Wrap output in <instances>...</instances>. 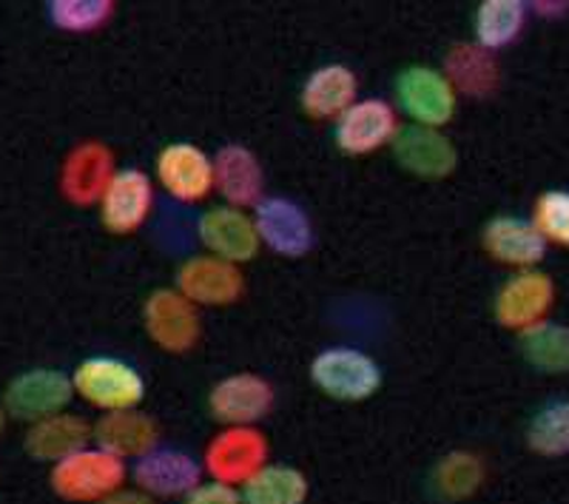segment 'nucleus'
<instances>
[{
	"instance_id": "a878e982",
	"label": "nucleus",
	"mask_w": 569,
	"mask_h": 504,
	"mask_svg": "<svg viewBox=\"0 0 569 504\" xmlns=\"http://www.w3.org/2000/svg\"><path fill=\"white\" fill-rule=\"evenodd\" d=\"M311 493V482L299 467L271 465L268 462L257 476L242 485V504H305Z\"/></svg>"
},
{
	"instance_id": "4be33fe9",
	"label": "nucleus",
	"mask_w": 569,
	"mask_h": 504,
	"mask_svg": "<svg viewBox=\"0 0 569 504\" xmlns=\"http://www.w3.org/2000/svg\"><path fill=\"white\" fill-rule=\"evenodd\" d=\"M356 95H359L356 71L345 63H325L305 80L302 91H299V106L311 120L337 123L339 117L359 100Z\"/></svg>"
},
{
	"instance_id": "39448f33",
	"label": "nucleus",
	"mask_w": 569,
	"mask_h": 504,
	"mask_svg": "<svg viewBox=\"0 0 569 504\" xmlns=\"http://www.w3.org/2000/svg\"><path fill=\"white\" fill-rule=\"evenodd\" d=\"M268 453H271V445L259 427H226L208 442L202 453V467L211 482L242 487L248 478L257 476L268 465Z\"/></svg>"
},
{
	"instance_id": "423d86ee",
	"label": "nucleus",
	"mask_w": 569,
	"mask_h": 504,
	"mask_svg": "<svg viewBox=\"0 0 569 504\" xmlns=\"http://www.w3.org/2000/svg\"><path fill=\"white\" fill-rule=\"evenodd\" d=\"M142 328L151 343L166 354H188L202 336V317L177 288H157L142 303Z\"/></svg>"
},
{
	"instance_id": "2f4dec72",
	"label": "nucleus",
	"mask_w": 569,
	"mask_h": 504,
	"mask_svg": "<svg viewBox=\"0 0 569 504\" xmlns=\"http://www.w3.org/2000/svg\"><path fill=\"white\" fill-rule=\"evenodd\" d=\"M180 504H242L237 487L220 485V482H200L188 496L180 498Z\"/></svg>"
},
{
	"instance_id": "aec40b11",
	"label": "nucleus",
	"mask_w": 569,
	"mask_h": 504,
	"mask_svg": "<svg viewBox=\"0 0 569 504\" xmlns=\"http://www.w3.org/2000/svg\"><path fill=\"white\" fill-rule=\"evenodd\" d=\"M91 442L117 459H140L160 442V425L140 407L103 414L91 425Z\"/></svg>"
},
{
	"instance_id": "7c9ffc66",
	"label": "nucleus",
	"mask_w": 569,
	"mask_h": 504,
	"mask_svg": "<svg viewBox=\"0 0 569 504\" xmlns=\"http://www.w3.org/2000/svg\"><path fill=\"white\" fill-rule=\"evenodd\" d=\"M532 226L541 234L543 243L569 248V191H543L532 206Z\"/></svg>"
},
{
	"instance_id": "9d476101",
	"label": "nucleus",
	"mask_w": 569,
	"mask_h": 504,
	"mask_svg": "<svg viewBox=\"0 0 569 504\" xmlns=\"http://www.w3.org/2000/svg\"><path fill=\"white\" fill-rule=\"evenodd\" d=\"M277 405V391L266 376L242 370L220 379L208 391V411L226 427H253Z\"/></svg>"
},
{
	"instance_id": "0eeeda50",
	"label": "nucleus",
	"mask_w": 569,
	"mask_h": 504,
	"mask_svg": "<svg viewBox=\"0 0 569 504\" xmlns=\"http://www.w3.org/2000/svg\"><path fill=\"white\" fill-rule=\"evenodd\" d=\"M114 151L100 140H80L60 162L58 188L66 202L78 208L98 206L114 177Z\"/></svg>"
},
{
	"instance_id": "6e6552de",
	"label": "nucleus",
	"mask_w": 569,
	"mask_h": 504,
	"mask_svg": "<svg viewBox=\"0 0 569 504\" xmlns=\"http://www.w3.org/2000/svg\"><path fill=\"white\" fill-rule=\"evenodd\" d=\"M74 399L71 376L58 368H32L14 376L3 394V411L20 422L46 419V416L63 414Z\"/></svg>"
},
{
	"instance_id": "f3484780",
	"label": "nucleus",
	"mask_w": 569,
	"mask_h": 504,
	"mask_svg": "<svg viewBox=\"0 0 569 504\" xmlns=\"http://www.w3.org/2000/svg\"><path fill=\"white\" fill-rule=\"evenodd\" d=\"M134 485L151 498H182L202 482V465L186 451L154 447L134 462Z\"/></svg>"
},
{
	"instance_id": "412c9836",
	"label": "nucleus",
	"mask_w": 569,
	"mask_h": 504,
	"mask_svg": "<svg viewBox=\"0 0 569 504\" xmlns=\"http://www.w3.org/2000/svg\"><path fill=\"white\" fill-rule=\"evenodd\" d=\"M481 246L496 263L521 268V271H530L547 254V243L536 231V226L530 220H521V217H510V214L492 217L487 223L485 231H481Z\"/></svg>"
},
{
	"instance_id": "5701e85b",
	"label": "nucleus",
	"mask_w": 569,
	"mask_h": 504,
	"mask_svg": "<svg viewBox=\"0 0 569 504\" xmlns=\"http://www.w3.org/2000/svg\"><path fill=\"white\" fill-rule=\"evenodd\" d=\"M91 442V422L78 414H54L29 425L23 436V451L34 462H58L69 459L71 453L83 451Z\"/></svg>"
},
{
	"instance_id": "72a5a7b5",
	"label": "nucleus",
	"mask_w": 569,
	"mask_h": 504,
	"mask_svg": "<svg viewBox=\"0 0 569 504\" xmlns=\"http://www.w3.org/2000/svg\"><path fill=\"white\" fill-rule=\"evenodd\" d=\"M3 427H7V411H3V402H0V434H3Z\"/></svg>"
},
{
	"instance_id": "393cba45",
	"label": "nucleus",
	"mask_w": 569,
	"mask_h": 504,
	"mask_svg": "<svg viewBox=\"0 0 569 504\" xmlns=\"http://www.w3.org/2000/svg\"><path fill=\"white\" fill-rule=\"evenodd\" d=\"M485 476L487 467L481 456L470 451H453L441 456L433 471H430V491L439 502H465L485 485Z\"/></svg>"
},
{
	"instance_id": "9b49d317",
	"label": "nucleus",
	"mask_w": 569,
	"mask_h": 504,
	"mask_svg": "<svg viewBox=\"0 0 569 504\" xmlns=\"http://www.w3.org/2000/svg\"><path fill=\"white\" fill-rule=\"evenodd\" d=\"M399 129V109L393 103L382 98H362L333 123V142L345 155L365 157L390 146Z\"/></svg>"
},
{
	"instance_id": "b1692460",
	"label": "nucleus",
	"mask_w": 569,
	"mask_h": 504,
	"mask_svg": "<svg viewBox=\"0 0 569 504\" xmlns=\"http://www.w3.org/2000/svg\"><path fill=\"white\" fill-rule=\"evenodd\" d=\"M441 75L447 78V83L453 86L456 95H465V98L472 100L490 98V95H496L498 83H501V69H498L496 55L481 49L476 40L450 46V52L445 55Z\"/></svg>"
},
{
	"instance_id": "a211bd4d",
	"label": "nucleus",
	"mask_w": 569,
	"mask_h": 504,
	"mask_svg": "<svg viewBox=\"0 0 569 504\" xmlns=\"http://www.w3.org/2000/svg\"><path fill=\"white\" fill-rule=\"evenodd\" d=\"M390 149L396 162L421 180H445L459 166V151L450 137L441 135V129H425L413 123L401 126Z\"/></svg>"
},
{
	"instance_id": "ddd939ff",
	"label": "nucleus",
	"mask_w": 569,
	"mask_h": 504,
	"mask_svg": "<svg viewBox=\"0 0 569 504\" xmlns=\"http://www.w3.org/2000/svg\"><path fill=\"white\" fill-rule=\"evenodd\" d=\"M253 226L259 243L273 254L288 259H299L313 248V223L299 202L288 197H262L253 206Z\"/></svg>"
},
{
	"instance_id": "bb28decb",
	"label": "nucleus",
	"mask_w": 569,
	"mask_h": 504,
	"mask_svg": "<svg viewBox=\"0 0 569 504\" xmlns=\"http://www.w3.org/2000/svg\"><path fill=\"white\" fill-rule=\"evenodd\" d=\"M527 7L521 0H485L472 14V32L476 43L496 55L498 49L510 46L525 32Z\"/></svg>"
},
{
	"instance_id": "7ed1b4c3",
	"label": "nucleus",
	"mask_w": 569,
	"mask_h": 504,
	"mask_svg": "<svg viewBox=\"0 0 569 504\" xmlns=\"http://www.w3.org/2000/svg\"><path fill=\"white\" fill-rule=\"evenodd\" d=\"M311 382L330 399L368 402L382 388V368L365 350L333 345L313 356Z\"/></svg>"
},
{
	"instance_id": "4468645a",
	"label": "nucleus",
	"mask_w": 569,
	"mask_h": 504,
	"mask_svg": "<svg viewBox=\"0 0 569 504\" xmlns=\"http://www.w3.org/2000/svg\"><path fill=\"white\" fill-rule=\"evenodd\" d=\"M556 305V283L541 271H521L507 279L496 294L492 314L496 323L507 330H527L547 323V314Z\"/></svg>"
},
{
	"instance_id": "c756f323",
	"label": "nucleus",
	"mask_w": 569,
	"mask_h": 504,
	"mask_svg": "<svg viewBox=\"0 0 569 504\" xmlns=\"http://www.w3.org/2000/svg\"><path fill=\"white\" fill-rule=\"evenodd\" d=\"M114 12V0H49L46 7L52 27L69 34L100 32L109 27Z\"/></svg>"
},
{
	"instance_id": "6ab92c4d",
	"label": "nucleus",
	"mask_w": 569,
	"mask_h": 504,
	"mask_svg": "<svg viewBox=\"0 0 569 504\" xmlns=\"http://www.w3.org/2000/svg\"><path fill=\"white\" fill-rule=\"evenodd\" d=\"M213 191H220L226 206L253 208L266 197L262 162L242 142H228L213 155Z\"/></svg>"
},
{
	"instance_id": "20e7f679",
	"label": "nucleus",
	"mask_w": 569,
	"mask_h": 504,
	"mask_svg": "<svg viewBox=\"0 0 569 504\" xmlns=\"http://www.w3.org/2000/svg\"><path fill=\"white\" fill-rule=\"evenodd\" d=\"M396 106L413 120V126L441 129L456 117L459 95L433 66H408L396 75Z\"/></svg>"
},
{
	"instance_id": "c85d7f7f",
	"label": "nucleus",
	"mask_w": 569,
	"mask_h": 504,
	"mask_svg": "<svg viewBox=\"0 0 569 504\" xmlns=\"http://www.w3.org/2000/svg\"><path fill=\"white\" fill-rule=\"evenodd\" d=\"M527 445L543 459H558L569 453V399L543 405L527 427Z\"/></svg>"
},
{
	"instance_id": "cd10ccee",
	"label": "nucleus",
	"mask_w": 569,
	"mask_h": 504,
	"mask_svg": "<svg viewBox=\"0 0 569 504\" xmlns=\"http://www.w3.org/2000/svg\"><path fill=\"white\" fill-rule=\"evenodd\" d=\"M521 354L541 374H569V328L538 323L521 330Z\"/></svg>"
},
{
	"instance_id": "f257e3e1",
	"label": "nucleus",
	"mask_w": 569,
	"mask_h": 504,
	"mask_svg": "<svg viewBox=\"0 0 569 504\" xmlns=\"http://www.w3.org/2000/svg\"><path fill=\"white\" fill-rule=\"evenodd\" d=\"M126 462L100 451L98 445H89L83 451L71 453L69 459L52 465L49 473V487L54 496L71 504H100L111 493L126 487Z\"/></svg>"
},
{
	"instance_id": "dca6fc26",
	"label": "nucleus",
	"mask_w": 569,
	"mask_h": 504,
	"mask_svg": "<svg viewBox=\"0 0 569 504\" xmlns=\"http://www.w3.org/2000/svg\"><path fill=\"white\" fill-rule=\"evenodd\" d=\"M197 237L211 257H220L233 266L251 263L262 246L251 214L231 206L206 208L197 220Z\"/></svg>"
},
{
	"instance_id": "f03ea898",
	"label": "nucleus",
	"mask_w": 569,
	"mask_h": 504,
	"mask_svg": "<svg viewBox=\"0 0 569 504\" xmlns=\"http://www.w3.org/2000/svg\"><path fill=\"white\" fill-rule=\"evenodd\" d=\"M74 396L89 402L103 414L131 411L146 399V379L134 365L117 359V356H89L71 374Z\"/></svg>"
},
{
	"instance_id": "2eb2a0df",
	"label": "nucleus",
	"mask_w": 569,
	"mask_h": 504,
	"mask_svg": "<svg viewBox=\"0 0 569 504\" xmlns=\"http://www.w3.org/2000/svg\"><path fill=\"white\" fill-rule=\"evenodd\" d=\"M157 182L177 202L194 206L213 191V157H208L194 142H169L157 155Z\"/></svg>"
},
{
	"instance_id": "f8f14e48",
	"label": "nucleus",
	"mask_w": 569,
	"mask_h": 504,
	"mask_svg": "<svg viewBox=\"0 0 569 504\" xmlns=\"http://www.w3.org/2000/svg\"><path fill=\"white\" fill-rule=\"evenodd\" d=\"M177 291L197 308H228L246 294L242 268L211 254L188 257L177 268Z\"/></svg>"
},
{
	"instance_id": "473e14b6",
	"label": "nucleus",
	"mask_w": 569,
	"mask_h": 504,
	"mask_svg": "<svg viewBox=\"0 0 569 504\" xmlns=\"http://www.w3.org/2000/svg\"><path fill=\"white\" fill-rule=\"evenodd\" d=\"M100 504H157L154 498L151 496H146V493L142 491H129V487H123V491H117V493H111L109 498H103V502Z\"/></svg>"
},
{
	"instance_id": "1a4fd4ad",
	"label": "nucleus",
	"mask_w": 569,
	"mask_h": 504,
	"mask_svg": "<svg viewBox=\"0 0 569 504\" xmlns=\"http://www.w3.org/2000/svg\"><path fill=\"white\" fill-rule=\"evenodd\" d=\"M100 223L114 237L140 231L154 214V186L142 168H117L98 202Z\"/></svg>"
}]
</instances>
